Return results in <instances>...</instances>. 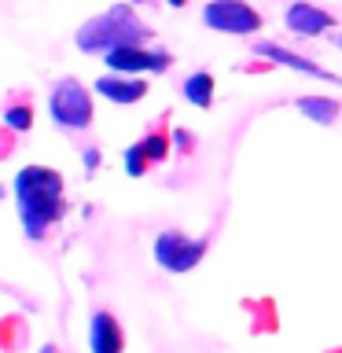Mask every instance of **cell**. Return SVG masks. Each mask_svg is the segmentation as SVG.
Wrapping results in <instances>:
<instances>
[{"mask_svg": "<svg viewBox=\"0 0 342 353\" xmlns=\"http://www.w3.org/2000/svg\"><path fill=\"white\" fill-rule=\"evenodd\" d=\"M110 74H165L173 66L170 52H148L143 44H129V48H114L103 55Z\"/></svg>", "mask_w": 342, "mask_h": 353, "instance_id": "6", "label": "cell"}, {"mask_svg": "<svg viewBox=\"0 0 342 353\" xmlns=\"http://www.w3.org/2000/svg\"><path fill=\"white\" fill-rule=\"evenodd\" d=\"M287 30L294 37H320L324 30H335V15H328L324 8L305 4V0H294L287 8Z\"/></svg>", "mask_w": 342, "mask_h": 353, "instance_id": "7", "label": "cell"}, {"mask_svg": "<svg viewBox=\"0 0 342 353\" xmlns=\"http://www.w3.org/2000/svg\"><path fill=\"white\" fill-rule=\"evenodd\" d=\"M203 22L217 33H232V37H247V33L261 30V15L243 0H210L203 8Z\"/></svg>", "mask_w": 342, "mask_h": 353, "instance_id": "5", "label": "cell"}, {"mask_svg": "<svg viewBox=\"0 0 342 353\" xmlns=\"http://www.w3.org/2000/svg\"><path fill=\"white\" fill-rule=\"evenodd\" d=\"M81 159H85V170H88V173H96V165H99V148H85V151H81Z\"/></svg>", "mask_w": 342, "mask_h": 353, "instance_id": "17", "label": "cell"}, {"mask_svg": "<svg viewBox=\"0 0 342 353\" xmlns=\"http://www.w3.org/2000/svg\"><path fill=\"white\" fill-rule=\"evenodd\" d=\"M121 165H125V173L129 176H143L151 170V159H148V151H143V143H129L125 148V154H121Z\"/></svg>", "mask_w": 342, "mask_h": 353, "instance_id": "14", "label": "cell"}, {"mask_svg": "<svg viewBox=\"0 0 342 353\" xmlns=\"http://www.w3.org/2000/svg\"><path fill=\"white\" fill-rule=\"evenodd\" d=\"M165 4H170V8H184L188 0H165Z\"/></svg>", "mask_w": 342, "mask_h": 353, "instance_id": "18", "label": "cell"}, {"mask_svg": "<svg viewBox=\"0 0 342 353\" xmlns=\"http://www.w3.org/2000/svg\"><path fill=\"white\" fill-rule=\"evenodd\" d=\"M41 353H55V346H44V350H41Z\"/></svg>", "mask_w": 342, "mask_h": 353, "instance_id": "19", "label": "cell"}, {"mask_svg": "<svg viewBox=\"0 0 342 353\" xmlns=\"http://www.w3.org/2000/svg\"><path fill=\"white\" fill-rule=\"evenodd\" d=\"M11 192H15V206L30 239H44L48 228L70 210L63 195V173L52 165H22L11 181Z\"/></svg>", "mask_w": 342, "mask_h": 353, "instance_id": "1", "label": "cell"}, {"mask_svg": "<svg viewBox=\"0 0 342 353\" xmlns=\"http://www.w3.org/2000/svg\"><path fill=\"white\" fill-rule=\"evenodd\" d=\"M206 250H210L206 239L184 236V232H177V228L159 232V236H154V247H151L154 265L165 269V272H192L195 265L206 258Z\"/></svg>", "mask_w": 342, "mask_h": 353, "instance_id": "4", "label": "cell"}, {"mask_svg": "<svg viewBox=\"0 0 342 353\" xmlns=\"http://www.w3.org/2000/svg\"><path fill=\"white\" fill-rule=\"evenodd\" d=\"M92 88L103 99H110V103H140L148 96V81L137 74H103V77H96Z\"/></svg>", "mask_w": 342, "mask_h": 353, "instance_id": "9", "label": "cell"}, {"mask_svg": "<svg viewBox=\"0 0 342 353\" xmlns=\"http://www.w3.org/2000/svg\"><path fill=\"white\" fill-rule=\"evenodd\" d=\"M294 107L302 110L309 121H316V125H335V118L342 114V103L331 96H298Z\"/></svg>", "mask_w": 342, "mask_h": 353, "instance_id": "11", "label": "cell"}, {"mask_svg": "<svg viewBox=\"0 0 342 353\" xmlns=\"http://www.w3.org/2000/svg\"><path fill=\"white\" fill-rule=\"evenodd\" d=\"M170 137H173V151H184V154L192 151V143H195V140H192V132H188V129H173Z\"/></svg>", "mask_w": 342, "mask_h": 353, "instance_id": "16", "label": "cell"}, {"mask_svg": "<svg viewBox=\"0 0 342 353\" xmlns=\"http://www.w3.org/2000/svg\"><path fill=\"white\" fill-rule=\"evenodd\" d=\"M339 48H342V33H339Z\"/></svg>", "mask_w": 342, "mask_h": 353, "instance_id": "21", "label": "cell"}, {"mask_svg": "<svg viewBox=\"0 0 342 353\" xmlns=\"http://www.w3.org/2000/svg\"><path fill=\"white\" fill-rule=\"evenodd\" d=\"M121 346H125V331H121L118 316L107 313V309L92 313V320H88V350L92 353H121Z\"/></svg>", "mask_w": 342, "mask_h": 353, "instance_id": "8", "label": "cell"}, {"mask_svg": "<svg viewBox=\"0 0 342 353\" xmlns=\"http://www.w3.org/2000/svg\"><path fill=\"white\" fill-rule=\"evenodd\" d=\"M151 37V30L143 26V19L132 11V4H114L107 8L103 15L88 19L81 30H77V48L88 52V55H107L114 48H129V44H143Z\"/></svg>", "mask_w": 342, "mask_h": 353, "instance_id": "2", "label": "cell"}, {"mask_svg": "<svg viewBox=\"0 0 342 353\" xmlns=\"http://www.w3.org/2000/svg\"><path fill=\"white\" fill-rule=\"evenodd\" d=\"M125 4H143V0H125Z\"/></svg>", "mask_w": 342, "mask_h": 353, "instance_id": "20", "label": "cell"}, {"mask_svg": "<svg viewBox=\"0 0 342 353\" xmlns=\"http://www.w3.org/2000/svg\"><path fill=\"white\" fill-rule=\"evenodd\" d=\"M140 143H143V151H148L151 162H165V159H170V151H173V137L165 129H151Z\"/></svg>", "mask_w": 342, "mask_h": 353, "instance_id": "13", "label": "cell"}, {"mask_svg": "<svg viewBox=\"0 0 342 353\" xmlns=\"http://www.w3.org/2000/svg\"><path fill=\"white\" fill-rule=\"evenodd\" d=\"M254 52H258L261 59L276 63V66H291V70H298V74L320 77V81H335V74H331V70H324V66H316L313 59H302L298 52L283 48V44H276V41H258V44H254Z\"/></svg>", "mask_w": 342, "mask_h": 353, "instance_id": "10", "label": "cell"}, {"mask_svg": "<svg viewBox=\"0 0 342 353\" xmlns=\"http://www.w3.org/2000/svg\"><path fill=\"white\" fill-rule=\"evenodd\" d=\"M4 125H8V129H15V132H26V129L33 125V107H30V103L8 107V110H4Z\"/></svg>", "mask_w": 342, "mask_h": 353, "instance_id": "15", "label": "cell"}, {"mask_svg": "<svg viewBox=\"0 0 342 353\" xmlns=\"http://www.w3.org/2000/svg\"><path fill=\"white\" fill-rule=\"evenodd\" d=\"M214 92H217V81H214V74H206V70L188 74L184 85H181V96H184L192 107H199V110L214 107Z\"/></svg>", "mask_w": 342, "mask_h": 353, "instance_id": "12", "label": "cell"}, {"mask_svg": "<svg viewBox=\"0 0 342 353\" xmlns=\"http://www.w3.org/2000/svg\"><path fill=\"white\" fill-rule=\"evenodd\" d=\"M48 114L59 129L81 132L92 125V92L77 77H63V81H55L48 96Z\"/></svg>", "mask_w": 342, "mask_h": 353, "instance_id": "3", "label": "cell"}]
</instances>
